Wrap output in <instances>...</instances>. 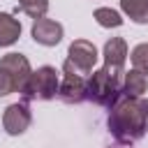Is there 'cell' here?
I'll return each mask as SVG.
<instances>
[{"label": "cell", "instance_id": "1", "mask_svg": "<svg viewBox=\"0 0 148 148\" xmlns=\"http://www.w3.org/2000/svg\"><path fill=\"white\" fill-rule=\"evenodd\" d=\"M111 136L123 143H136L146 130H148V99L146 97H130L123 95L109 106V118H106Z\"/></svg>", "mask_w": 148, "mask_h": 148}, {"label": "cell", "instance_id": "2", "mask_svg": "<svg viewBox=\"0 0 148 148\" xmlns=\"http://www.w3.org/2000/svg\"><path fill=\"white\" fill-rule=\"evenodd\" d=\"M123 74L125 69H116L109 65H102L97 72L88 76L86 86V99H90L97 106H111L120 97V86H123Z\"/></svg>", "mask_w": 148, "mask_h": 148}, {"label": "cell", "instance_id": "3", "mask_svg": "<svg viewBox=\"0 0 148 148\" xmlns=\"http://www.w3.org/2000/svg\"><path fill=\"white\" fill-rule=\"evenodd\" d=\"M58 86H60V76L56 72V67L51 65H42L37 69H32L30 79L25 81V86L18 90L23 102H32V99H53L58 95Z\"/></svg>", "mask_w": 148, "mask_h": 148}, {"label": "cell", "instance_id": "4", "mask_svg": "<svg viewBox=\"0 0 148 148\" xmlns=\"http://www.w3.org/2000/svg\"><path fill=\"white\" fill-rule=\"evenodd\" d=\"M86 86H88V76L81 74L79 69L72 67V62L65 60L62 65V81L58 86V97L65 104H79L86 99Z\"/></svg>", "mask_w": 148, "mask_h": 148}, {"label": "cell", "instance_id": "5", "mask_svg": "<svg viewBox=\"0 0 148 148\" xmlns=\"http://www.w3.org/2000/svg\"><path fill=\"white\" fill-rule=\"evenodd\" d=\"M99 53H97V46L88 39H74L67 49V62H72L74 69H79L81 74L90 76L92 74V67L97 62Z\"/></svg>", "mask_w": 148, "mask_h": 148}, {"label": "cell", "instance_id": "6", "mask_svg": "<svg viewBox=\"0 0 148 148\" xmlns=\"http://www.w3.org/2000/svg\"><path fill=\"white\" fill-rule=\"evenodd\" d=\"M30 123H32V113H30V109H28L25 102H14L2 113V127H5V132L9 136L23 134L30 127Z\"/></svg>", "mask_w": 148, "mask_h": 148}, {"label": "cell", "instance_id": "7", "mask_svg": "<svg viewBox=\"0 0 148 148\" xmlns=\"http://www.w3.org/2000/svg\"><path fill=\"white\" fill-rule=\"evenodd\" d=\"M30 35H32V39H35L37 44H42V46H56V44H60V39H62V25H60L58 21H53V18L42 16V18H35V21H32Z\"/></svg>", "mask_w": 148, "mask_h": 148}, {"label": "cell", "instance_id": "8", "mask_svg": "<svg viewBox=\"0 0 148 148\" xmlns=\"http://www.w3.org/2000/svg\"><path fill=\"white\" fill-rule=\"evenodd\" d=\"M0 69H5L14 79L16 90H21L25 86V81L30 79V74H32V67H30V62H28V58L23 53H7V56H2L0 58Z\"/></svg>", "mask_w": 148, "mask_h": 148}, {"label": "cell", "instance_id": "9", "mask_svg": "<svg viewBox=\"0 0 148 148\" xmlns=\"http://www.w3.org/2000/svg\"><path fill=\"white\" fill-rule=\"evenodd\" d=\"M104 65L116 67V69H125V60H127V42L123 37H111L104 44Z\"/></svg>", "mask_w": 148, "mask_h": 148}, {"label": "cell", "instance_id": "10", "mask_svg": "<svg viewBox=\"0 0 148 148\" xmlns=\"http://www.w3.org/2000/svg\"><path fill=\"white\" fill-rule=\"evenodd\" d=\"M146 88H148V79H146L139 69L132 67L130 72L123 74V86H120V92H123V95H130V97H143Z\"/></svg>", "mask_w": 148, "mask_h": 148}, {"label": "cell", "instance_id": "11", "mask_svg": "<svg viewBox=\"0 0 148 148\" xmlns=\"http://www.w3.org/2000/svg\"><path fill=\"white\" fill-rule=\"evenodd\" d=\"M21 37V21L14 14L0 12V46H12Z\"/></svg>", "mask_w": 148, "mask_h": 148}, {"label": "cell", "instance_id": "12", "mask_svg": "<svg viewBox=\"0 0 148 148\" xmlns=\"http://www.w3.org/2000/svg\"><path fill=\"white\" fill-rule=\"evenodd\" d=\"M120 9L134 23H148V0H120Z\"/></svg>", "mask_w": 148, "mask_h": 148}, {"label": "cell", "instance_id": "13", "mask_svg": "<svg viewBox=\"0 0 148 148\" xmlns=\"http://www.w3.org/2000/svg\"><path fill=\"white\" fill-rule=\"evenodd\" d=\"M92 18L102 25V28H120L123 25V16L120 12L111 9V7H97L92 12Z\"/></svg>", "mask_w": 148, "mask_h": 148}, {"label": "cell", "instance_id": "14", "mask_svg": "<svg viewBox=\"0 0 148 148\" xmlns=\"http://www.w3.org/2000/svg\"><path fill=\"white\" fill-rule=\"evenodd\" d=\"M18 9L30 18H42L49 12V0H18Z\"/></svg>", "mask_w": 148, "mask_h": 148}, {"label": "cell", "instance_id": "15", "mask_svg": "<svg viewBox=\"0 0 148 148\" xmlns=\"http://www.w3.org/2000/svg\"><path fill=\"white\" fill-rule=\"evenodd\" d=\"M130 60H132V67L139 69L146 79H148V44H136L130 53Z\"/></svg>", "mask_w": 148, "mask_h": 148}, {"label": "cell", "instance_id": "16", "mask_svg": "<svg viewBox=\"0 0 148 148\" xmlns=\"http://www.w3.org/2000/svg\"><path fill=\"white\" fill-rule=\"evenodd\" d=\"M12 92H16V83H14V79L5 69H0V97L12 95Z\"/></svg>", "mask_w": 148, "mask_h": 148}]
</instances>
